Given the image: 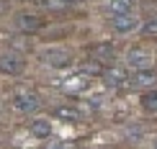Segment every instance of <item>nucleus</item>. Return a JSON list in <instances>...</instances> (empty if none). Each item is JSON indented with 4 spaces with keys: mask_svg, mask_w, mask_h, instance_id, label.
<instances>
[{
    "mask_svg": "<svg viewBox=\"0 0 157 149\" xmlns=\"http://www.w3.org/2000/svg\"><path fill=\"white\" fill-rule=\"evenodd\" d=\"M142 36H147V39H157V16H155V18H149V21L142 26Z\"/></svg>",
    "mask_w": 157,
    "mask_h": 149,
    "instance_id": "2eb2a0df",
    "label": "nucleus"
},
{
    "mask_svg": "<svg viewBox=\"0 0 157 149\" xmlns=\"http://www.w3.org/2000/svg\"><path fill=\"white\" fill-rule=\"evenodd\" d=\"M5 10H8V3H5V0H0V16H3Z\"/></svg>",
    "mask_w": 157,
    "mask_h": 149,
    "instance_id": "f3484780",
    "label": "nucleus"
},
{
    "mask_svg": "<svg viewBox=\"0 0 157 149\" xmlns=\"http://www.w3.org/2000/svg\"><path fill=\"white\" fill-rule=\"evenodd\" d=\"M41 59L49 64V67H57V69H62V67H70L72 64V57H70V51H64V49H47L41 54Z\"/></svg>",
    "mask_w": 157,
    "mask_h": 149,
    "instance_id": "7ed1b4c3",
    "label": "nucleus"
},
{
    "mask_svg": "<svg viewBox=\"0 0 157 149\" xmlns=\"http://www.w3.org/2000/svg\"><path fill=\"white\" fill-rule=\"evenodd\" d=\"M54 118H59V121H77V118H80V113H77L75 108L59 106V108H54Z\"/></svg>",
    "mask_w": 157,
    "mask_h": 149,
    "instance_id": "f8f14e48",
    "label": "nucleus"
},
{
    "mask_svg": "<svg viewBox=\"0 0 157 149\" xmlns=\"http://www.w3.org/2000/svg\"><path fill=\"white\" fill-rule=\"evenodd\" d=\"M101 72H103V67H101V62H98V59L80 62V75H101Z\"/></svg>",
    "mask_w": 157,
    "mask_h": 149,
    "instance_id": "ddd939ff",
    "label": "nucleus"
},
{
    "mask_svg": "<svg viewBox=\"0 0 157 149\" xmlns=\"http://www.w3.org/2000/svg\"><path fill=\"white\" fill-rule=\"evenodd\" d=\"M155 80H157V75H155L149 67H147V69H136V72L129 77V82H132L134 88H149Z\"/></svg>",
    "mask_w": 157,
    "mask_h": 149,
    "instance_id": "423d86ee",
    "label": "nucleus"
},
{
    "mask_svg": "<svg viewBox=\"0 0 157 149\" xmlns=\"http://www.w3.org/2000/svg\"><path fill=\"white\" fill-rule=\"evenodd\" d=\"M0 111H3V106H0Z\"/></svg>",
    "mask_w": 157,
    "mask_h": 149,
    "instance_id": "aec40b11",
    "label": "nucleus"
},
{
    "mask_svg": "<svg viewBox=\"0 0 157 149\" xmlns=\"http://www.w3.org/2000/svg\"><path fill=\"white\" fill-rule=\"evenodd\" d=\"M134 8V0H108V10L113 13H132Z\"/></svg>",
    "mask_w": 157,
    "mask_h": 149,
    "instance_id": "9b49d317",
    "label": "nucleus"
},
{
    "mask_svg": "<svg viewBox=\"0 0 157 149\" xmlns=\"http://www.w3.org/2000/svg\"><path fill=\"white\" fill-rule=\"evenodd\" d=\"M103 77H106V82H108L111 88H119V85H124V82L129 80L126 72H124L121 67H111V69H106V72H103Z\"/></svg>",
    "mask_w": 157,
    "mask_h": 149,
    "instance_id": "1a4fd4ad",
    "label": "nucleus"
},
{
    "mask_svg": "<svg viewBox=\"0 0 157 149\" xmlns=\"http://www.w3.org/2000/svg\"><path fill=\"white\" fill-rule=\"evenodd\" d=\"M155 149H157V141H155Z\"/></svg>",
    "mask_w": 157,
    "mask_h": 149,
    "instance_id": "6ab92c4d",
    "label": "nucleus"
},
{
    "mask_svg": "<svg viewBox=\"0 0 157 149\" xmlns=\"http://www.w3.org/2000/svg\"><path fill=\"white\" fill-rule=\"evenodd\" d=\"M31 134H34L36 139H47L49 134H52V124H49L47 118H39V121L31 124Z\"/></svg>",
    "mask_w": 157,
    "mask_h": 149,
    "instance_id": "9d476101",
    "label": "nucleus"
},
{
    "mask_svg": "<svg viewBox=\"0 0 157 149\" xmlns=\"http://www.w3.org/2000/svg\"><path fill=\"white\" fill-rule=\"evenodd\" d=\"M16 26L21 31H26V34H34V31H39L44 26V18L36 16V13H23V16L16 18Z\"/></svg>",
    "mask_w": 157,
    "mask_h": 149,
    "instance_id": "20e7f679",
    "label": "nucleus"
},
{
    "mask_svg": "<svg viewBox=\"0 0 157 149\" xmlns=\"http://www.w3.org/2000/svg\"><path fill=\"white\" fill-rule=\"evenodd\" d=\"M26 69V59L18 54H3L0 57V75H8V77H16Z\"/></svg>",
    "mask_w": 157,
    "mask_h": 149,
    "instance_id": "f03ea898",
    "label": "nucleus"
},
{
    "mask_svg": "<svg viewBox=\"0 0 157 149\" xmlns=\"http://www.w3.org/2000/svg\"><path fill=\"white\" fill-rule=\"evenodd\" d=\"M113 28L119 31V34H129V31L136 28V18H132V13H116Z\"/></svg>",
    "mask_w": 157,
    "mask_h": 149,
    "instance_id": "0eeeda50",
    "label": "nucleus"
},
{
    "mask_svg": "<svg viewBox=\"0 0 157 149\" xmlns=\"http://www.w3.org/2000/svg\"><path fill=\"white\" fill-rule=\"evenodd\" d=\"M62 3H67L70 8H72V5H77V3H80V0H62Z\"/></svg>",
    "mask_w": 157,
    "mask_h": 149,
    "instance_id": "a211bd4d",
    "label": "nucleus"
},
{
    "mask_svg": "<svg viewBox=\"0 0 157 149\" xmlns=\"http://www.w3.org/2000/svg\"><path fill=\"white\" fill-rule=\"evenodd\" d=\"M44 3H47L49 10H67V8H70V5L62 3V0H44Z\"/></svg>",
    "mask_w": 157,
    "mask_h": 149,
    "instance_id": "dca6fc26",
    "label": "nucleus"
},
{
    "mask_svg": "<svg viewBox=\"0 0 157 149\" xmlns=\"http://www.w3.org/2000/svg\"><path fill=\"white\" fill-rule=\"evenodd\" d=\"M126 64L132 69H147L149 64H152V57H149L147 51H142V49H132L126 54Z\"/></svg>",
    "mask_w": 157,
    "mask_h": 149,
    "instance_id": "39448f33",
    "label": "nucleus"
},
{
    "mask_svg": "<svg viewBox=\"0 0 157 149\" xmlns=\"http://www.w3.org/2000/svg\"><path fill=\"white\" fill-rule=\"evenodd\" d=\"M113 54H116V47L111 41H101V44H95V49H93V59H98V62L113 59Z\"/></svg>",
    "mask_w": 157,
    "mask_h": 149,
    "instance_id": "6e6552de",
    "label": "nucleus"
},
{
    "mask_svg": "<svg viewBox=\"0 0 157 149\" xmlns=\"http://www.w3.org/2000/svg\"><path fill=\"white\" fill-rule=\"evenodd\" d=\"M142 106L147 108V111H157V90H149V93H144V98H142Z\"/></svg>",
    "mask_w": 157,
    "mask_h": 149,
    "instance_id": "4468645a",
    "label": "nucleus"
},
{
    "mask_svg": "<svg viewBox=\"0 0 157 149\" xmlns=\"http://www.w3.org/2000/svg\"><path fill=\"white\" fill-rule=\"evenodd\" d=\"M13 108L21 113H34L41 108V100H39V95L34 90H16L13 93Z\"/></svg>",
    "mask_w": 157,
    "mask_h": 149,
    "instance_id": "f257e3e1",
    "label": "nucleus"
}]
</instances>
